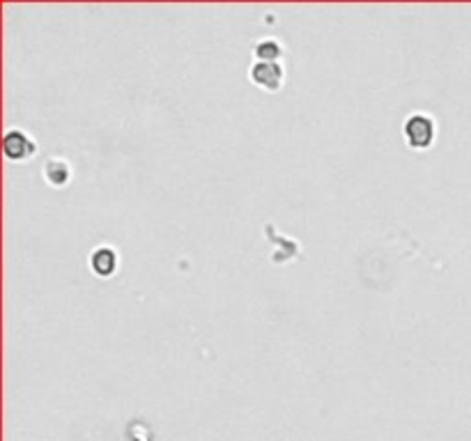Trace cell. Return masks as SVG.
Here are the masks:
<instances>
[{
	"label": "cell",
	"instance_id": "cell-1",
	"mask_svg": "<svg viewBox=\"0 0 471 441\" xmlns=\"http://www.w3.org/2000/svg\"><path fill=\"white\" fill-rule=\"evenodd\" d=\"M405 136L414 149H425L435 138V122L428 115H412L405 122Z\"/></svg>",
	"mask_w": 471,
	"mask_h": 441
},
{
	"label": "cell",
	"instance_id": "cell-2",
	"mask_svg": "<svg viewBox=\"0 0 471 441\" xmlns=\"http://www.w3.org/2000/svg\"><path fill=\"white\" fill-rule=\"evenodd\" d=\"M283 65L280 63H258L250 67V81L255 85L269 90V92H276V90L283 85Z\"/></svg>",
	"mask_w": 471,
	"mask_h": 441
},
{
	"label": "cell",
	"instance_id": "cell-3",
	"mask_svg": "<svg viewBox=\"0 0 471 441\" xmlns=\"http://www.w3.org/2000/svg\"><path fill=\"white\" fill-rule=\"evenodd\" d=\"M3 149H5L7 159H12V161H23V159L35 154L37 147H35V143L23 132L12 129V132H7L5 138H3Z\"/></svg>",
	"mask_w": 471,
	"mask_h": 441
},
{
	"label": "cell",
	"instance_id": "cell-4",
	"mask_svg": "<svg viewBox=\"0 0 471 441\" xmlns=\"http://www.w3.org/2000/svg\"><path fill=\"white\" fill-rule=\"evenodd\" d=\"M69 175H72V170H69V164L63 161V159H48L46 166H44V177H46L53 186L67 184Z\"/></svg>",
	"mask_w": 471,
	"mask_h": 441
},
{
	"label": "cell",
	"instance_id": "cell-5",
	"mask_svg": "<svg viewBox=\"0 0 471 441\" xmlns=\"http://www.w3.org/2000/svg\"><path fill=\"white\" fill-rule=\"evenodd\" d=\"M115 262L117 260L111 248H97L92 253V260H90V265H92L99 276H111L115 272Z\"/></svg>",
	"mask_w": 471,
	"mask_h": 441
},
{
	"label": "cell",
	"instance_id": "cell-6",
	"mask_svg": "<svg viewBox=\"0 0 471 441\" xmlns=\"http://www.w3.org/2000/svg\"><path fill=\"white\" fill-rule=\"evenodd\" d=\"M255 58L260 63H276L278 55H280V44L274 42V39H265V42H260L255 46Z\"/></svg>",
	"mask_w": 471,
	"mask_h": 441
}]
</instances>
